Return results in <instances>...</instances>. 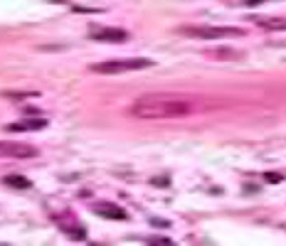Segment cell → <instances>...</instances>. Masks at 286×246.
<instances>
[{
	"instance_id": "obj_1",
	"label": "cell",
	"mask_w": 286,
	"mask_h": 246,
	"mask_svg": "<svg viewBox=\"0 0 286 246\" xmlns=\"http://www.w3.org/2000/svg\"><path fill=\"white\" fill-rule=\"evenodd\" d=\"M129 114L136 119H183V116L195 114V104L183 96L145 94L131 104Z\"/></svg>"
},
{
	"instance_id": "obj_2",
	"label": "cell",
	"mask_w": 286,
	"mask_h": 246,
	"mask_svg": "<svg viewBox=\"0 0 286 246\" xmlns=\"http://www.w3.org/2000/svg\"><path fill=\"white\" fill-rule=\"evenodd\" d=\"M153 66V60L145 57H126V60H106L99 64H91L89 69L94 74H126V71H136V69H148Z\"/></svg>"
},
{
	"instance_id": "obj_3",
	"label": "cell",
	"mask_w": 286,
	"mask_h": 246,
	"mask_svg": "<svg viewBox=\"0 0 286 246\" xmlns=\"http://www.w3.org/2000/svg\"><path fill=\"white\" fill-rule=\"evenodd\" d=\"M183 37H200V40H222V37H242L244 30L239 27H210V25H183L178 27Z\"/></svg>"
},
{
	"instance_id": "obj_4",
	"label": "cell",
	"mask_w": 286,
	"mask_h": 246,
	"mask_svg": "<svg viewBox=\"0 0 286 246\" xmlns=\"http://www.w3.org/2000/svg\"><path fill=\"white\" fill-rule=\"evenodd\" d=\"M37 148L20 140H0V158H35Z\"/></svg>"
},
{
	"instance_id": "obj_5",
	"label": "cell",
	"mask_w": 286,
	"mask_h": 246,
	"mask_svg": "<svg viewBox=\"0 0 286 246\" xmlns=\"http://www.w3.org/2000/svg\"><path fill=\"white\" fill-rule=\"evenodd\" d=\"M89 37L99 40V42H126L129 32L121 27H104V25H91L89 27Z\"/></svg>"
},
{
	"instance_id": "obj_6",
	"label": "cell",
	"mask_w": 286,
	"mask_h": 246,
	"mask_svg": "<svg viewBox=\"0 0 286 246\" xmlns=\"http://www.w3.org/2000/svg\"><path fill=\"white\" fill-rule=\"evenodd\" d=\"M94 212L104 219H129L126 209H121L119 204H111V202H96L94 204Z\"/></svg>"
},
{
	"instance_id": "obj_7",
	"label": "cell",
	"mask_w": 286,
	"mask_h": 246,
	"mask_svg": "<svg viewBox=\"0 0 286 246\" xmlns=\"http://www.w3.org/2000/svg\"><path fill=\"white\" fill-rule=\"evenodd\" d=\"M45 125H47L45 119H25V121L10 123L7 130H10V133H20V130H40V128H45Z\"/></svg>"
},
{
	"instance_id": "obj_8",
	"label": "cell",
	"mask_w": 286,
	"mask_h": 246,
	"mask_svg": "<svg viewBox=\"0 0 286 246\" xmlns=\"http://www.w3.org/2000/svg\"><path fill=\"white\" fill-rule=\"evenodd\" d=\"M254 22L264 30H286L284 17H254Z\"/></svg>"
},
{
	"instance_id": "obj_9",
	"label": "cell",
	"mask_w": 286,
	"mask_h": 246,
	"mask_svg": "<svg viewBox=\"0 0 286 246\" xmlns=\"http://www.w3.org/2000/svg\"><path fill=\"white\" fill-rule=\"evenodd\" d=\"M2 183L7 184V187H15V189H30L32 187V183L27 178H22V175H7Z\"/></svg>"
},
{
	"instance_id": "obj_10",
	"label": "cell",
	"mask_w": 286,
	"mask_h": 246,
	"mask_svg": "<svg viewBox=\"0 0 286 246\" xmlns=\"http://www.w3.org/2000/svg\"><path fill=\"white\" fill-rule=\"evenodd\" d=\"M62 232L74 237V239H86V229L81 224H62Z\"/></svg>"
},
{
	"instance_id": "obj_11",
	"label": "cell",
	"mask_w": 286,
	"mask_h": 246,
	"mask_svg": "<svg viewBox=\"0 0 286 246\" xmlns=\"http://www.w3.org/2000/svg\"><path fill=\"white\" fill-rule=\"evenodd\" d=\"M264 180H267V183H282V175H279V173H267Z\"/></svg>"
},
{
	"instance_id": "obj_12",
	"label": "cell",
	"mask_w": 286,
	"mask_h": 246,
	"mask_svg": "<svg viewBox=\"0 0 286 246\" xmlns=\"http://www.w3.org/2000/svg\"><path fill=\"white\" fill-rule=\"evenodd\" d=\"M150 244H173L168 237H150Z\"/></svg>"
},
{
	"instance_id": "obj_13",
	"label": "cell",
	"mask_w": 286,
	"mask_h": 246,
	"mask_svg": "<svg viewBox=\"0 0 286 246\" xmlns=\"http://www.w3.org/2000/svg\"><path fill=\"white\" fill-rule=\"evenodd\" d=\"M264 2H272V0H244L247 7H257V5H264Z\"/></svg>"
}]
</instances>
